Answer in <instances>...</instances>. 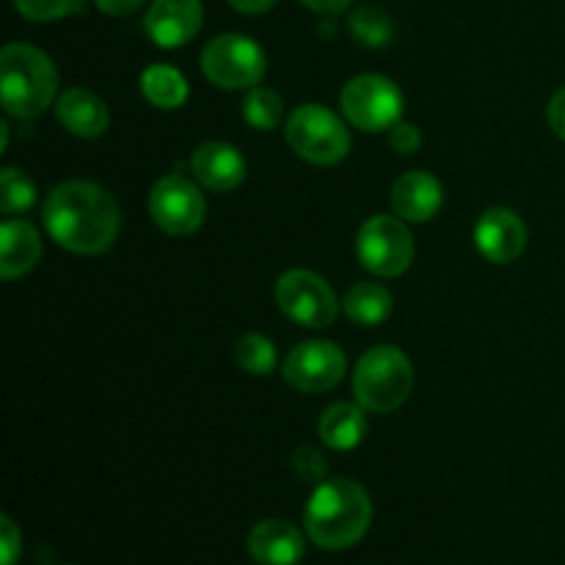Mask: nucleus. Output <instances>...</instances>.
I'll return each mask as SVG.
<instances>
[{"label":"nucleus","instance_id":"nucleus-1","mask_svg":"<svg viewBox=\"0 0 565 565\" xmlns=\"http://www.w3.org/2000/svg\"><path fill=\"white\" fill-rule=\"evenodd\" d=\"M44 226L72 254H103L121 230V210L114 193L88 180L61 182L44 202Z\"/></svg>","mask_w":565,"mask_h":565},{"label":"nucleus","instance_id":"nucleus-2","mask_svg":"<svg viewBox=\"0 0 565 565\" xmlns=\"http://www.w3.org/2000/svg\"><path fill=\"white\" fill-rule=\"evenodd\" d=\"M373 522L370 494L348 478L323 480L312 491L303 511V527L309 541L326 552H342L356 546Z\"/></svg>","mask_w":565,"mask_h":565},{"label":"nucleus","instance_id":"nucleus-3","mask_svg":"<svg viewBox=\"0 0 565 565\" xmlns=\"http://www.w3.org/2000/svg\"><path fill=\"white\" fill-rule=\"evenodd\" d=\"M58 72L44 50L25 42L6 44L0 53V97L17 119H36L53 105Z\"/></svg>","mask_w":565,"mask_h":565},{"label":"nucleus","instance_id":"nucleus-4","mask_svg":"<svg viewBox=\"0 0 565 565\" xmlns=\"http://www.w3.org/2000/svg\"><path fill=\"white\" fill-rule=\"evenodd\" d=\"M414 390V367L395 345L370 348L353 370V395L373 414H390L408 401Z\"/></svg>","mask_w":565,"mask_h":565},{"label":"nucleus","instance_id":"nucleus-5","mask_svg":"<svg viewBox=\"0 0 565 565\" xmlns=\"http://www.w3.org/2000/svg\"><path fill=\"white\" fill-rule=\"evenodd\" d=\"M285 136L292 152L315 166H334L351 152V132L345 121L318 103L298 105L287 119Z\"/></svg>","mask_w":565,"mask_h":565},{"label":"nucleus","instance_id":"nucleus-6","mask_svg":"<svg viewBox=\"0 0 565 565\" xmlns=\"http://www.w3.org/2000/svg\"><path fill=\"white\" fill-rule=\"evenodd\" d=\"M265 70H268L265 50L243 33H224V36L210 39L202 50V72L218 88H230V92L254 88L263 81Z\"/></svg>","mask_w":565,"mask_h":565},{"label":"nucleus","instance_id":"nucleus-7","mask_svg":"<svg viewBox=\"0 0 565 565\" xmlns=\"http://www.w3.org/2000/svg\"><path fill=\"white\" fill-rule=\"evenodd\" d=\"M345 119L364 132L392 130L403 116V92L384 75H359L340 94Z\"/></svg>","mask_w":565,"mask_h":565},{"label":"nucleus","instance_id":"nucleus-8","mask_svg":"<svg viewBox=\"0 0 565 565\" xmlns=\"http://www.w3.org/2000/svg\"><path fill=\"white\" fill-rule=\"evenodd\" d=\"M359 263L381 279L406 274L414 259V237L403 218L373 215L362 224L356 237Z\"/></svg>","mask_w":565,"mask_h":565},{"label":"nucleus","instance_id":"nucleus-9","mask_svg":"<svg viewBox=\"0 0 565 565\" xmlns=\"http://www.w3.org/2000/svg\"><path fill=\"white\" fill-rule=\"evenodd\" d=\"M276 303L281 315L301 329H326L337 320L340 303L323 276L312 270H287L276 281Z\"/></svg>","mask_w":565,"mask_h":565},{"label":"nucleus","instance_id":"nucleus-10","mask_svg":"<svg viewBox=\"0 0 565 565\" xmlns=\"http://www.w3.org/2000/svg\"><path fill=\"white\" fill-rule=\"evenodd\" d=\"M207 204L199 188L180 174L158 180L149 191V215L166 235H193L204 224Z\"/></svg>","mask_w":565,"mask_h":565},{"label":"nucleus","instance_id":"nucleus-11","mask_svg":"<svg viewBox=\"0 0 565 565\" xmlns=\"http://www.w3.org/2000/svg\"><path fill=\"white\" fill-rule=\"evenodd\" d=\"M345 367L348 359L337 342L309 340L287 353L281 375L298 392L320 395V392H329L340 384L342 375H345Z\"/></svg>","mask_w":565,"mask_h":565},{"label":"nucleus","instance_id":"nucleus-12","mask_svg":"<svg viewBox=\"0 0 565 565\" xmlns=\"http://www.w3.org/2000/svg\"><path fill=\"white\" fill-rule=\"evenodd\" d=\"M202 0H152L143 17V31L163 50L182 47L202 31Z\"/></svg>","mask_w":565,"mask_h":565},{"label":"nucleus","instance_id":"nucleus-13","mask_svg":"<svg viewBox=\"0 0 565 565\" xmlns=\"http://www.w3.org/2000/svg\"><path fill=\"white\" fill-rule=\"evenodd\" d=\"M475 246L489 263H513L527 248V224L508 207L486 210L475 226Z\"/></svg>","mask_w":565,"mask_h":565},{"label":"nucleus","instance_id":"nucleus-14","mask_svg":"<svg viewBox=\"0 0 565 565\" xmlns=\"http://www.w3.org/2000/svg\"><path fill=\"white\" fill-rule=\"evenodd\" d=\"M248 555L257 565H298L307 555V539L285 519H263L248 533Z\"/></svg>","mask_w":565,"mask_h":565},{"label":"nucleus","instance_id":"nucleus-15","mask_svg":"<svg viewBox=\"0 0 565 565\" xmlns=\"http://www.w3.org/2000/svg\"><path fill=\"white\" fill-rule=\"evenodd\" d=\"M390 199L397 218L412 221V224H425L445 204V188L428 171H408V174L397 177Z\"/></svg>","mask_w":565,"mask_h":565},{"label":"nucleus","instance_id":"nucleus-16","mask_svg":"<svg viewBox=\"0 0 565 565\" xmlns=\"http://www.w3.org/2000/svg\"><path fill=\"white\" fill-rule=\"evenodd\" d=\"M191 174L210 191H232L246 177V158L232 143L207 141L191 154Z\"/></svg>","mask_w":565,"mask_h":565},{"label":"nucleus","instance_id":"nucleus-17","mask_svg":"<svg viewBox=\"0 0 565 565\" xmlns=\"http://www.w3.org/2000/svg\"><path fill=\"white\" fill-rule=\"evenodd\" d=\"M55 116L58 125L77 138H99L110 125L108 105L88 88H66L55 103Z\"/></svg>","mask_w":565,"mask_h":565},{"label":"nucleus","instance_id":"nucleus-18","mask_svg":"<svg viewBox=\"0 0 565 565\" xmlns=\"http://www.w3.org/2000/svg\"><path fill=\"white\" fill-rule=\"evenodd\" d=\"M42 259V237L28 221H6L0 226V274L3 279H17L36 268Z\"/></svg>","mask_w":565,"mask_h":565},{"label":"nucleus","instance_id":"nucleus-19","mask_svg":"<svg viewBox=\"0 0 565 565\" xmlns=\"http://www.w3.org/2000/svg\"><path fill=\"white\" fill-rule=\"evenodd\" d=\"M318 434L331 450H353L367 436V408L359 403H334L320 417Z\"/></svg>","mask_w":565,"mask_h":565},{"label":"nucleus","instance_id":"nucleus-20","mask_svg":"<svg viewBox=\"0 0 565 565\" xmlns=\"http://www.w3.org/2000/svg\"><path fill=\"white\" fill-rule=\"evenodd\" d=\"M392 292L379 281H362L348 290L342 309L359 326H379L392 315Z\"/></svg>","mask_w":565,"mask_h":565},{"label":"nucleus","instance_id":"nucleus-21","mask_svg":"<svg viewBox=\"0 0 565 565\" xmlns=\"http://www.w3.org/2000/svg\"><path fill=\"white\" fill-rule=\"evenodd\" d=\"M141 92L154 108L174 110L182 108L188 99V81L180 70L169 64L147 66L141 75Z\"/></svg>","mask_w":565,"mask_h":565},{"label":"nucleus","instance_id":"nucleus-22","mask_svg":"<svg viewBox=\"0 0 565 565\" xmlns=\"http://www.w3.org/2000/svg\"><path fill=\"white\" fill-rule=\"evenodd\" d=\"M237 367L252 375H270L276 367V348L265 334L248 331L235 342Z\"/></svg>","mask_w":565,"mask_h":565},{"label":"nucleus","instance_id":"nucleus-23","mask_svg":"<svg viewBox=\"0 0 565 565\" xmlns=\"http://www.w3.org/2000/svg\"><path fill=\"white\" fill-rule=\"evenodd\" d=\"M243 116L254 130H274L285 119V103L274 88L254 86L248 88V97L243 103Z\"/></svg>","mask_w":565,"mask_h":565},{"label":"nucleus","instance_id":"nucleus-24","mask_svg":"<svg viewBox=\"0 0 565 565\" xmlns=\"http://www.w3.org/2000/svg\"><path fill=\"white\" fill-rule=\"evenodd\" d=\"M348 28L356 36V42H362L364 47H386L392 39V20L386 11L373 9V6H364L356 9L348 20Z\"/></svg>","mask_w":565,"mask_h":565},{"label":"nucleus","instance_id":"nucleus-25","mask_svg":"<svg viewBox=\"0 0 565 565\" xmlns=\"http://www.w3.org/2000/svg\"><path fill=\"white\" fill-rule=\"evenodd\" d=\"M36 202V188L28 180L25 171L3 169L0 171V210L6 215H14L28 210Z\"/></svg>","mask_w":565,"mask_h":565},{"label":"nucleus","instance_id":"nucleus-26","mask_svg":"<svg viewBox=\"0 0 565 565\" xmlns=\"http://www.w3.org/2000/svg\"><path fill=\"white\" fill-rule=\"evenodd\" d=\"M86 0H14V9L31 22H55L77 14Z\"/></svg>","mask_w":565,"mask_h":565},{"label":"nucleus","instance_id":"nucleus-27","mask_svg":"<svg viewBox=\"0 0 565 565\" xmlns=\"http://www.w3.org/2000/svg\"><path fill=\"white\" fill-rule=\"evenodd\" d=\"M292 469L307 483H318L326 478V458L315 447H298L296 456H292Z\"/></svg>","mask_w":565,"mask_h":565},{"label":"nucleus","instance_id":"nucleus-28","mask_svg":"<svg viewBox=\"0 0 565 565\" xmlns=\"http://www.w3.org/2000/svg\"><path fill=\"white\" fill-rule=\"evenodd\" d=\"M0 541H3V565H17L22 555V535L11 516L0 519Z\"/></svg>","mask_w":565,"mask_h":565},{"label":"nucleus","instance_id":"nucleus-29","mask_svg":"<svg viewBox=\"0 0 565 565\" xmlns=\"http://www.w3.org/2000/svg\"><path fill=\"white\" fill-rule=\"evenodd\" d=\"M390 141L392 147H395V152L414 154L419 149V143H423V136H419V130L414 125L397 121V125L390 130Z\"/></svg>","mask_w":565,"mask_h":565},{"label":"nucleus","instance_id":"nucleus-30","mask_svg":"<svg viewBox=\"0 0 565 565\" xmlns=\"http://www.w3.org/2000/svg\"><path fill=\"white\" fill-rule=\"evenodd\" d=\"M546 119H550L552 132L565 141V86L552 94L550 105H546Z\"/></svg>","mask_w":565,"mask_h":565},{"label":"nucleus","instance_id":"nucleus-31","mask_svg":"<svg viewBox=\"0 0 565 565\" xmlns=\"http://www.w3.org/2000/svg\"><path fill=\"white\" fill-rule=\"evenodd\" d=\"M94 3H97V9L103 11V14L127 17V14H132V11L141 9L143 0H94Z\"/></svg>","mask_w":565,"mask_h":565},{"label":"nucleus","instance_id":"nucleus-32","mask_svg":"<svg viewBox=\"0 0 565 565\" xmlns=\"http://www.w3.org/2000/svg\"><path fill=\"white\" fill-rule=\"evenodd\" d=\"M298 3H303L307 9H312V11H318V14L334 17V14H342V11H348V6H351L353 0H298Z\"/></svg>","mask_w":565,"mask_h":565},{"label":"nucleus","instance_id":"nucleus-33","mask_svg":"<svg viewBox=\"0 0 565 565\" xmlns=\"http://www.w3.org/2000/svg\"><path fill=\"white\" fill-rule=\"evenodd\" d=\"M279 0H230V6L241 14H263V11H270Z\"/></svg>","mask_w":565,"mask_h":565}]
</instances>
